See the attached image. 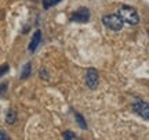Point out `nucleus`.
I'll return each mask as SVG.
<instances>
[{
    "mask_svg": "<svg viewBox=\"0 0 149 140\" xmlns=\"http://www.w3.org/2000/svg\"><path fill=\"white\" fill-rule=\"evenodd\" d=\"M70 21L72 22H80V24H86L90 21V10L81 7L77 11H74L73 14L70 15Z\"/></svg>",
    "mask_w": 149,
    "mask_h": 140,
    "instance_id": "nucleus-5",
    "label": "nucleus"
},
{
    "mask_svg": "<svg viewBox=\"0 0 149 140\" xmlns=\"http://www.w3.org/2000/svg\"><path fill=\"white\" fill-rule=\"evenodd\" d=\"M17 122V111L15 110H8L7 115H6V124L13 125Z\"/></svg>",
    "mask_w": 149,
    "mask_h": 140,
    "instance_id": "nucleus-8",
    "label": "nucleus"
},
{
    "mask_svg": "<svg viewBox=\"0 0 149 140\" xmlns=\"http://www.w3.org/2000/svg\"><path fill=\"white\" fill-rule=\"evenodd\" d=\"M133 111L135 114H138L139 117H142L145 121H148L149 119V106L146 101H142V100H138V101H134L133 106Z\"/></svg>",
    "mask_w": 149,
    "mask_h": 140,
    "instance_id": "nucleus-4",
    "label": "nucleus"
},
{
    "mask_svg": "<svg viewBox=\"0 0 149 140\" xmlns=\"http://www.w3.org/2000/svg\"><path fill=\"white\" fill-rule=\"evenodd\" d=\"M39 75H40V78H43L44 81H48V79H50V75H48V72L46 68H42L40 72H39Z\"/></svg>",
    "mask_w": 149,
    "mask_h": 140,
    "instance_id": "nucleus-12",
    "label": "nucleus"
},
{
    "mask_svg": "<svg viewBox=\"0 0 149 140\" xmlns=\"http://www.w3.org/2000/svg\"><path fill=\"white\" fill-rule=\"evenodd\" d=\"M62 137H64L65 140H74V139H77V137H76V135H74L72 130H65L64 133H62Z\"/></svg>",
    "mask_w": 149,
    "mask_h": 140,
    "instance_id": "nucleus-11",
    "label": "nucleus"
},
{
    "mask_svg": "<svg viewBox=\"0 0 149 140\" xmlns=\"http://www.w3.org/2000/svg\"><path fill=\"white\" fill-rule=\"evenodd\" d=\"M74 119H76V124L79 125L83 130L87 129V122H86V119L83 118V115L80 113H74Z\"/></svg>",
    "mask_w": 149,
    "mask_h": 140,
    "instance_id": "nucleus-9",
    "label": "nucleus"
},
{
    "mask_svg": "<svg viewBox=\"0 0 149 140\" xmlns=\"http://www.w3.org/2000/svg\"><path fill=\"white\" fill-rule=\"evenodd\" d=\"M8 70H10V67H8L7 64L1 65V67H0V78H1L3 75H6V74L8 72Z\"/></svg>",
    "mask_w": 149,
    "mask_h": 140,
    "instance_id": "nucleus-13",
    "label": "nucleus"
},
{
    "mask_svg": "<svg viewBox=\"0 0 149 140\" xmlns=\"http://www.w3.org/2000/svg\"><path fill=\"white\" fill-rule=\"evenodd\" d=\"M117 15L122 18L123 22H126V24L131 25V27L137 25L139 22L138 13H137V10H135L134 7H131V6H120V8L117 11Z\"/></svg>",
    "mask_w": 149,
    "mask_h": 140,
    "instance_id": "nucleus-1",
    "label": "nucleus"
},
{
    "mask_svg": "<svg viewBox=\"0 0 149 140\" xmlns=\"http://www.w3.org/2000/svg\"><path fill=\"white\" fill-rule=\"evenodd\" d=\"M43 3V8L44 10H48V8H51V7H54V6H57L61 1V0H42Z\"/></svg>",
    "mask_w": 149,
    "mask_h": 140,
    "instance_id": "nucleus-10",
    "label": "nucleus"
},
{
    "mask_svg": "<svg viewBox=\"0 0 149 140\" xmlns=\"http://www.w3.org/2000/svg\"><path fill=\"white\" fill-rule=\"evenodd\" d=\"M8 139H10L8 135L6 132H3V130H0V140H8Z\"/></svg>",
    "mask_w": 149,
    "mask_h": 140,
    "instance_id": "nucleus-15",
    "label": "nucleus"
},
{
    "mask_svg": "<svg viewBox=\"0 0 149 140\" xmlns=\"http://www.w3.org/2000/svg\"><path fill=\"white\" fill-rule=\"evenodd\" d=\"M102 24L108 28V29H111V31H120L123 28V24L124 22L122 21V18L117 15V14H105V15L102 17Z\"/></svg>",
    "mask_w": 149,
    "mask_h": 140,
    "instance_id": "nucleus-2",
    "label": "nucleus"
},
{
    "mask_svg": "<svg viewBox=\"0 0 149 140\" xmlns=\"http://www.w3.org/2000/svg\"><path fill=\"white\" fill-rule=\"evenodd\" d=\"M100 83V75H98V71L95 68H88L87 74H86V85L90 87L91 90H95L98 87Z\"/></svg>",
    "mask_w": 149,
    "mask_h": 140,
    "instance_id": "nucleus-3",
    "label": "nucleus"
},
{
    "mask_svg": "<svg viewBox=\"0 0 149 140\" xmlns=\"http://www.w3.org/2000/svg\"><path fill=\"white\" fill-rule=\"evenodd\" d=\"M40 42H42V31H40V29H37L36 32L33 33L32 39H31V43H29V51H31V53H35V51H36V49L39 47Z\"/></svg>",
    "mask_w": 149,
    "mask_h": 140,
    "instance_id": "nucleus-6",
    "label": "nucleus"
},
{
    "mask_svg": "<svg viewBox=\"0 0 149 140\" xmlns=\"http://www.w3.org/2000/svg\"><path fill=\"white\" fill-rule=\"evenodd\" d=\"M7 92V83H0V94H1V96H3V94H4V93Z\"/></svg>",
    "mask_w": 149,
    "mask_h": 140,
    "instance_id": "nucleus-14",
    "label": "nucleus"
},
{
    "mask_svg": "<svg viewBox=\"0 0 149 140\" xmlns=\"http://www.w3.org/2000/svg\"><path fill=\"white\" fill-rule=\"evenodd\" d=\"M31 74H32V63L31 61H28L26 64L22 67V71H21V78L22 81H25V79H28L29 76H31Z\"/></svg>",
    "mask_w": 149,
    "mask_h": 140,
    "instance_id": "nucleus-7",
    "label": "nucleus"
}]
</instances>
